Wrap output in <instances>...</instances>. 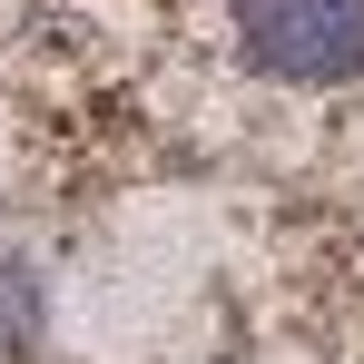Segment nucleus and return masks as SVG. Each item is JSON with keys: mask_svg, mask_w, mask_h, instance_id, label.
I'll return each mask as SVG.
<instances>
[{"mask_svg": "<svg viewBox=\"0 0 364 364\" xmlns=\"http://www.w3.org/2000/svg\"><path fill=\"white\" fill-rule=\"evenodd\" d=\"M237 50L286 89H345L364 79V0H237Z\"/></svg>", "mask_w": 364, "mask_h": 364, "instance_id": "1", "label": "nucleus"}]
</instances>
